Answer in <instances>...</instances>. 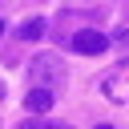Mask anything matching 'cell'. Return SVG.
<instances>
[{"label":"cell","instance_id":"obj_11","mask_svg":"<svg viewBox=\"0 0 129 129\" xmlns=\"http://www.w3.org/2000/svg\"><path fill=\"white\" fill-rule=\"evenodd\" d=\"M0 97H4V85H0Z\"/></svg>","mask_w":129,"mask_h":129},{"label":"cell","instance_id":"obj_2","mask_svg":"<svg viewBox=\"0 0 129 129\" xmlns=\"http://www.w3.org/2000/svg\"><path fill=\"white\" fill-rule=\"evenodd\" d=\"M93 20H97L93 12H89V16H77V12H60V16L48 24V32H52V40H56V44H69V48H73V40H77L85 28H93Z\"/></svg>","mask_w":129,"mask_h":129},{"label":"cell","instance_id":"obj_6","mask_svg":"<svg viewBox=\"0 0 129 129\" xmlns=\"http://www.w3.org/2000/svg\"><path fill=\"white\" fill-rule=\"evenodd\" d=\"M44 28H48V20H44V16H28V20L16 28V40H40V36H44Z\"/></svg>","mask_w":129,"mask_h":129},{"label":"cell","instance_id":"obj_5","mask_svg":"<svg viewBox=\"0 0 129 129\" xmlns=\"http://www.w3.org/2000/svg\"><path fill=\"white\" fill-rule=\"evenodd\" d=\"M125 89H129V60H125L121 73H109V77H105V93H109V101H125V97H129Z\"/></svg>","mask_w":129,"mask_h":129},{"label":"cell","instance_id":"obj_10","mask_svg":"<svg viewBox=\"0 0 129 129\" xmlns=\"http://www.w3.org/2000/svg\"><path fill=\"white\" fill-rule=\"evenodd\" d=\"M0 32H4V20H0Z\"/></svg>","mask_w":129,"mask_h":129},{"label":"cell","instance_id":"obj_9","mask_svg":"<svg viewBox=\"0 0 129 129\" xmlns=\"http://www.w3.org/2000/svg\"><path fill=\"white\" fill-rule=\"evenodd\" d=\"M125 20H129V0H125Z\"/></svg>","mask_w":129,"mask_h":129},{"label":"cell","instance_id":"obj_1","mask_svg":"<svg viewBox=\"0 0 129 129\" xmlns=\"http://www.w3.org/2000/svg\"><path fill=\"white\" fill-rule=\"evenodd\" d=\"M64 60L56 56V52H40V56H32L28 60V81H32V89H48V93H60L64 89Z\"/></svg>","mask_w":129,"mask_h":129},{"label":"cell","instance_id":"obj_3","mask_svg":"<svg viewBox=\"0 0 129 129\" xmlns=\"http://www.w3.org/2000/svg\"><path fill=\"white\" fill-rule=\"evenodd\" d=\"M73 48L85 52V56H101V52H109V32H101V28L93 24V28H85V32L73 40Z\"/></svg>","mask_w":129,"mask_h":129},{"label":"cell","instance_id":"obj_8","mask_svg":"<svg viewBox=\"0 0 129 129\" xmlns=\"http://www.w3.org/2000/svg\"><path fill=\"white\" fill-rule=\"evenodd\" d=\"M93 129H117V125H109V121H101V125H93Z\"/></svg>","mask_w":129,"mask_h":129},{"label":"cell","instance_id":"obj_7","mask_svg":"<svg viewBox=\"0 0 129 129\" xmlns=\"http://www.w3.org/2000/svg\"><path fill=\"white\" fill-rule=\"evenodd\" d=\"M16 129H73L69 121H48V117H28V121H20Z\"/></svg>","mask_w":129,"mask_h":129},{"label":"cell","instance_id":"obj_4","mask_svg":"<svg viewBox=\"0 0 129 129\" xmlns=\"http://www.w3.org/2000/svg\"><path fill=\"white\" fill-rule=\"evenodd\" d=\"M52 101H56V93H48V89H28V93H24V109L36 113V117H44V113L52 109Z\"/></svg>","mask_w":129,"mask_h":129}]
</instances>
